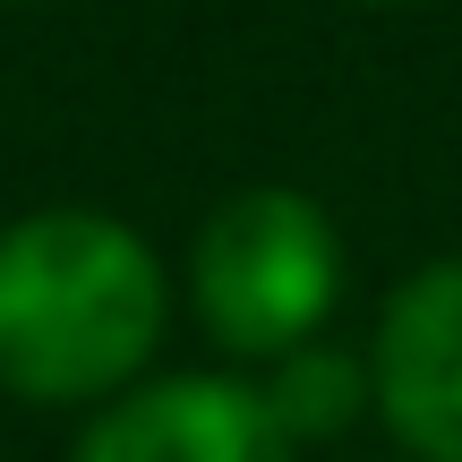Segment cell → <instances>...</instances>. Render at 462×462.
<instances>
[{
	"label": "cell",
	"mask_w": 462,
	"mask_h": 462,
	"mask_svg": "<svg viewBox=\"0 0 462 462\" xmlns=\"http://www.w3.org/2000/svg\"><path fill=\"white\" fill-rule=\"evenodd\" d=\"M265 402H274L282 437L309 446V437H343L351 420H360V402H377V394H368V360L326 351V343H300V351H282V360H274Z\"/></svg>",
	"instance_id": "cell-5"
},
{
	"label": "cell",
	"mask_w": 462,
	"mask_h": 462,
	"mask_svg": "<svg viewBox=\"0 0 462 462\" xmlns=\"http://www.w3.org/2000/svg\"><path fill=\"white\" fill-rule=\"evenodd\" d=\"M368 394L420 462H462V257H437L385 300Z\"/></svg>",
	"instance_id": "cell-3"
},
{
	"label": "cell",
	"mask_w": 462,
	"mask_h": 462,
	"mask_svg": "<svg viewBox=\"0 0 462 462\" xmlns=\"http://www.w3.org/2000/svg\"><path fill=\"white\" fill-rule=\"evenodd\" d=\"M78 462H291L265 385L240 377H163L120 394L78 437Z\"/></svg>",
	"instance_id": "cell-4"
},
{
	"label": "cell",
	"mask_w": 462,
	"mask_h": 462,
	"mask_svg": "<svg viewBox=\"0 0 462 462\" xmlns=\"http://www.w3.org/2000/svg\"><path fill=\"white\" fill-rule=\"evenodd\" d=\"M368 9H402V0H368Z\"/></svg>",
	"instance_id": "cell-6"
},
{
	"label": "cell",
	"mask_w": 462,
	"mask_h": 462,
	"mask_svg": "<svg viewBox=\"0 0 462 462\" xmlns=\"http://www.w3.org/2000/svg\"><path fill=\"white\" fill-rule=\"evenodd\" d=\"M163 343V265L120 215L51 206L0 231V385L26 402L120 394Z\"/></svg>",
	"instance_id": "cell-1"
},
{
	"label": "cell",
	"mask_w": 462,
	"mask_h": 462,
	"mask_svg": "<svg viewBox=\"0 0 462 462\" xmlns=\"http://www.w3.org/2000/svg\"><path fill=\"white\" fill-rule=\"evenodd\" d=\"M189 291L223 351L240 360H282L317 343V326L343 300V240L334 215L300 189H240L206 215L189 248Z\"/></svg>",
	"instance_id": "cell-2"
}]
</instances>
